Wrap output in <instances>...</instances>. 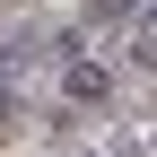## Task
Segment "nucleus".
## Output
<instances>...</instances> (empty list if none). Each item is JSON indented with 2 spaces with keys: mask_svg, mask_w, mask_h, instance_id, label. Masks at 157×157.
<instances>
[{
  "mask_svg": "<svg viewBox=\"0 0 157 157\" xmlns=\"http://www.w3.org/2000/svg\"><path fill=\"white\" fill-rule=\"evenodd\" d=\"M87 17H105V26H122V17H131V0H87Z\"/></svg>",
  "mask_w": 157,
  "mask_h": 157,
  "instance_id": "obj_2",
  "label": "nucleus"
},
{
  "mask_svg": "<svg viewBox=\"0 0 157 157\" xmlns=\"http://www.w3.org/2000/svg\"><path fill=\"white\" fill-rule=\"evenodd\" d=\"M70 96H78V105H105V70L78 61V70H70Z\"/></svg>",
  "mask_w": 157,
  "mask_h": 157,
  "instance_id": "obj_1",
  "label": "nucleus"
}]
</instances>
